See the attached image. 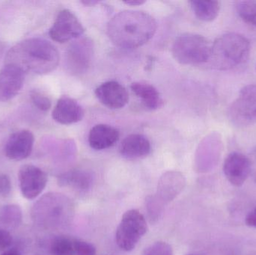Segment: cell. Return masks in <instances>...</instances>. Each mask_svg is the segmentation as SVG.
Instances as JSON below:
<instances>
[{
  "instance_id": "8d00e7d4",
  "label": "cell",
  "mask_w": 256,
  "mask_h": 255,
  "mask_svg": "<svg viewBox=\"0 0 256 255\" xmlns=\"http://www.w3.org/2000/svg\"></svg>"
},
{
  "instance_id": "d6986e66",
  "label": "cell",
  "mask_w": 256,
  "mask_h": 255,
  "mask_svg": "<svg viewBox=\"0 0 256 255\" xmlns=\"http://www.w3.org/2000/svg\"><path fill=\"white\" fill-rule=\"evenodd\" d=\"M92 174L85 169H74L63 174L58 178L62 187H72L80 192L90 190L93 183Z\"/></svg>"
},
{
  "instance_id": "e575fe53",
  "label": "cell",
  "mask_w": 256,
  "mask_h": 255,
  "mask_svg": "<svg viewBox=\"0 0 256 255\" xmlns=\"http://www.w3.org/2000/svg\"><path fill=\"white\" fill-rule=\"evenodd\" d=\"M254 182H255L256 184V172H255V173H254Z\"/></svg>"
},
{
  "instance_id": "7a4b0ae2",
  "label": "cell",
  "mask_w": 256,
  "mask_h": 255,
  "mask_svg": "<svg viewBox=\"0 0 256 255\" xmlns=\"http://www.w3.org/2000/svg\"><path fill=\"white\" fill-rule=\"evenodd\" d=\"M60 55L54 44L40 37L26 39L6 54L4 64L20 69L24 73L48 74L60 64Z\"/></svg>"
},
{
  "instance_id": "4316f807",
  "label": "cell",
  "mask_w": 256,
  "mask_h": 255,
  "mask_svg": "<svg viewBox=\"0 0 256 255\" xmlns=\"http://www.w3.org/2000/svg\"><path fill=\"white\" fill-rule=\"evenodd\" d=\"M75 255H96V248L90 243L74 239Z\"/></svg>"
},
{
  "instance_id": "7c38bea8",
  "label": "cell",
  "mask_w": 256,
  "mask_h": 255,
  "mask_svg": "<svg viewBox=\"0 0 256 255\" xmlns=\"http://www.w3.org/2000/svg\"><path fill=\"white\" fill-rule=\"evenodd\" d=\"M34 137L32 132L22 130L10 135L4 145V154L14 161L25 160L31 154Z\"/></svg>"
},
{
  "instance_id": "e0dca14e",
  "label": "cell",
  "mask_w": 256,
  "mask_h": 255,
  "mask_svg": "<svg viewBox=\"0 0 256 255\" xmlns=\"http://www.w3.org/2000/svg\"><path fill=\"white\" fill-rule=\"evenodd\" d=\"M150 143L146 136L130 134L124 138L120 147V152L129 160H140L147 157L150 152Z\"/></svg>"
},
{
  "instance_id": "3957f363",
  "label": "cell",
  "mask_w": 256,
  "mask_h": 255,
  "mask_svg": "<svg viewBox=\"0 0 256 255\" xmlns=\"http://www.w3.org/2000/svg\"><path fill=\"white\" fill-rule=\"evenodd\" d=\"M73 214V203L67 196L58 193H49L34 204L31 218L38 227L52 230L67 226Z\"/></svg>"
},
{
  "instance_id": "4fadbf2b",
  "label": "cell",
  "mask_w": 256,
  "mask_h": 255,
  "mask_svg": "<svg viewBox=\"0 0 256 255\" xmlns=\"http://www.w3.org/2000/svg\"><path fill=\"white\" fill-rule=\"evenodd\" d=\"M96 95L104 106L111 109H122L129 101L127 90L116 81H108L99 85L96 89Z\"/></svg>"
},
{
  "instance_id": "484cf974",
  "label": "cell",
  "mask_w": 256,
  "mask_h": 255,
  "mask_svg": "<svg viewBox=\"0 0 256 255\" xmlns=\"http://www.w3.org/2000/svg\"><path fill=\"white\" fill-rule=\"evenodd\" d=\"M30 97L32 101L34 103V106L40 109V111L46 112L51 108V100L48 95L38 91V90H33L30 93Z\"/></svg>"
},
{
  "instance_id": "30bf717a",
  "label": "cell",
  "mask_w": 256,
  "mask_h": 255,
  "mask_svg": "<svg viewBox=\"0 0 256 255\" xmlns=\"http://www.w3.org/2000/svg\"><path fill=\"white\" fill-rule=\"evenodd\" d=\"M20 190L22 196L28 200L38 197L48 184L46 172L34 165L22 166L18 172Z\"/></svg>"
},
{
  "instance_id": "ba28073f",
  "label": "cell",
  "mask_w": 256,
  "mask_h": 255,
  "mask_svg": "<svg viewBox=\"0 0 256 255\" xmlns=\"http://www.w3.org/2000/svg\"><path fill=\"white\" fill-rule=\"evenodd\" d=\"M94 55V43L90 37L74 41L68 47L64 57L66 67L73 75L85 73L91 66Z\"/></svg>"
},
{
  "instance_id": "5b68a950",
  "label": "cell",
  "mask_w": 256,
  "mask_h": 255,
  "mask_svg": "<svg viewBox=\"0 0 256 255\" xmlns=\"http://www.w3.org/2000/svg\"><path fill=\"white\" fill-rule=\"evenodd\" d=\"M212 44L200 34L188 33L179 36L172 47L174 59L184 65L204 64L210 60Z\"/></svg>"
},
{
  "instance_id": "8fae6325",
  "label": "cell",
  "mask_w": 256,
  "mask_h": 255,
  "mask_svg": "<svg viewBox=\"0 0 256 255\" xmlns=\"http://www.w3.org/2000/svg\"><path fill=\"white\" fill-rule=\"evenodd\" d=\"M252 169L249 157L242 153H231L224 161V172L226 178L234 187H240L244 184Z\"/></svg>"
},
{
  "instance_id": "4dcf8cb0",
  "label": "cell",
  "mask_w": 256,
  "mask_h": 255,
  "mask_svg": "<svg viewBox=\"0 0 256 255\" xmlns=\"http://www.w3.org/2000/svg\"><path fill=\"white\" fill-rule=\"evenodd\" d=\"M248 157H249L250 160L252 167H256V146L251 150Z\"/></svg>"
},
{
  "instance_id": "9c48e42d",
  "label": "cell",
  "mask_w": 256,
  "mask_h": 255,
  "mask_svg": "<svg viewBox=\"0 0 256 255\" xmlns=\"http://www.w3.org/2000/svg\"><path fill=\"white\" fill-rule=\"evenodd\" d=\"M85 31L78 16L68 9L62 10L50 28V37L54 41L62 43L76 38Z\"/></svg>"
},
{
  "instance_id": "f546056e",
  "label": "cell",
  "mask_w": 256,
  "mask_h": 255,
  "mask_svg": "<svg viewBox=\"0 0 256 255\" xmlns=\"http://www.w3.org/2000/svg\"><path fill=\"white\" fill-rule=\"evenodd\" d=\"M245 223L249 227L256 229V210L250 213L245 219Z\"/></svg>"
},
{
  "instance_id": "277c9868",
  "label": "cell",
  "mask_w": 256,
  "mask_h": 255,
  "mask_svg": "<svg viewBox=\"0 0 256 255\" xmlns=\"http://www.w3.org/2000/svg\"><path fill=\"white\" fill-rule=\"evenodd\" d=\"M250 43L245 36L228 32L218 37L212 44L210 60L215 68L228 70L248 61Z\"/></svg>"
},
{
  "instance_id": "6da1fadb",
  "label": "cell",
  "mask_w": 256,
  "mask_h": 255,
  "mask_svg": "<svg viewBox=\"0 0 256 255\" xmlns=\"http://www.w3.org/2000/svg\"><path fill=\"white\" fill-rule=\"evenodd\" d=\"M158 28L154 18L142 10H126L108 22V35L114 44L122 49H135L153 37Z\"/></svg>"
},
{
  "instance_id": "d4e9b609",
  "label": "cell",
  "mask_w": 256,
  "mask_h": 255,
  "mask_svg": "<svg viewBox=\"0 0 256 255\" xmlns=\"http://www.w3.org/2000/svg\"><path fill=\"white\" fill-rule=\"evenodd\" d=\"M142 255H173V250L170 244L158 241L144 249Z\"/></svg>"
},
{
  "instance_id": "5bb4252c",
  "label": "cell",
  "mask_w": 256,
  "mask_h": 255,
  "mask_svg": "<svg viewBox=\"0 0 256 255\" xmlns=\"http://www.w3.org/2000/svg\"><path fill=\"white\" fill-rule=\"evenodd\" d=\"M25 74L15 66L4 64L0 70V101H8L16 97L24 85Z\"/></svg>"
},
{
  "instance_id": "f1b7e54d",
  "label": "cell",
  "mask_w": 256,
  "mask_h": 255,
  "mask_svg": "<svg viewBox=\"0 0 256 255\" xmlns=\"http://www.w3.org/2000/svg\"><path fill=\"white\" fill-rule=\"evenodd\" d=\"M12 191V182L8 175L0 174V196L6 197Z\"/></svg>"
},
{
  "instance_id": "9a60e30c",
  "label": "cell",
  "mask_w": 256,
  "mask_h": 255,
  "mask_svg": "<svg viewBox=\"0 0 256 255\" xmlns=\"http://www.w3.org/2000/svg\"><path fill=\"white\" fill-rule=\"evenodd\" d=\"M84 108L76 100L68 96L60 97L52 112L54 121L64 125L79 122L84 118Z\"/></svg>"
},
{
  "instance_id": "83f0119b",
  "label": "cell",
  "mask_w": 256,
  "mask_h": 255,
  "mask_svg": "<svg viewBox=\"0 0 256 255\" xmlns=\"http://www.w3.org/2000/svg\"><path fill=\"white\" fill-rule=\"evenodd\" d=\"M13 244V238L8 231L0 228V253H4L10 249Z\"/></svg>"
},
{
  "instance_id": "52a82bcc",
  "label": "cell",
  "mask_w": 256,
  "mask_h": 255,
  "mask_svg": "<svg viewBox=\"0 0 256 255\" xmlns=\"http://www.w3.org/2000/svg\"><path fill=\"white\" fill-rule=\"evenodd\" d=\"M228 117L234 125L246 127L256 123V85L250 84L240 90L238 97L228 109Z\"/></svg>"
},
{
  "instance_id": "8992f818",
  "label": "cell",
  "mask_w": 256,
  "mask_h": 255,
  "mask_svg": "<svg viewBox=\"0 0 256 255\" xmlns=\"http://www.w3.org/2000/svg\"><path fill=\"white\" fill-rule=\"evenodd\" d=\"M147 231L144 216L138 210H130L122 217L116 233V242L123 251H132Z\"/></svg>"
},
{
  "instance_id": "7402d4cb",
  "label": "cell",
  "mask_w": 256,
  "mask_h": 255,
  "mask_svg": "<svg viewBox=\"0 0 256 255\" xmlns=\"http://www.w3.org/2000/svg\"><path fill=\"white\" fill-rule=\"evenodd\" d=\"M22 221V210L16 205H6L0 208V228L10 231L18 229Z\"/></svg>"
},
{
  "instance_id": "1f68e13d",
  "label": "cell",
  "mask_w": 256,
  "mask_h": 255,
  "mask_svg": "<svg viewBox=\"0 0 256 255\" xmlns=\"http://www.w3.org/2000/svg\"><path fill=\"white\" fill-rule=\"evenodd\" d=\"M144 2H146V1H144V0H127V1H124L126 4L132 6L141 5V4H144Z\"/></svg>"
},
{
  "instance_id": "d590c367",
  "label": "cell",
  "mask_w": 256,
  "mask_h": 255,
  "mask_svg": "<svg viewBox=\"0 0 256 255\" xmlns=\"http://www.w3.org/2000/svg\"></svg>"
},
{
  "instance_id": "603a6c76",
  "label": "cell",
  "mask_w": 256,
  "mask_h": 255,
  "mask_svg": "<svg viewBox=\"0 0 256 255\" xmlns=\"http://www.w3.org/2000/svg\"><path fill=\"white\" fill-rule=\"evenodd\" d=\"M51 255H75L74 239L66 236L56 238L51 243Z\"/></svg>"
},
{
  "instance_id": "836d02e7",
  "label": "cell",
  "mask_w": 256,
  "mask_h": 255,
  "mask_svg": "<svg viewBox=\"0 0 256 255\" xmlns=\"http://www.w3.org/2000/svg\"><path fill=\"white\" fill-rule=\"evenodd\" d=\"M81 3L84 5L90 7V6H94L96 4H98L99 1H96V0H82V1H81Z\"/></svg>"
},
{
  "instance_id": "cb8c5ba5",
  "label": "cell",
  "mask_w": 256,
  "mask_h": 255,
  "mask_svg": "<svg viewBox=\"0 0 256 255\" xmlns=\"http://www.w3.org/2000/svg\"><path fill=\"white\" fill-rule=\"evenodd\" d=\"M236 8L239 16L243 20L256 26V1H237Z\"/></svg>"
},
{
  "instance_id": "44dd1931",
  "label": "cell",
  "mask_w": 256,
  "mask_h": 255,
  "mask_svg": "<svg viewBox=\"0 0 256 255\" xmlns=\"http://www.w3.org/2000/svg\"><path fill=\"white\" fill-rule=\"evenodd\" d=\"M190 4L196 16L204 22L214 20L220 10L219 1L215 0H192Z\"/></svg>"
},
{
  "instance_id": "d6a6232c",
  "label": "cell",
  "mask_w": 256,
  "mask_h": 255,
  "mask_svg": "<svg viewBox=\"0 0 256 255\" xmlns=\"http://www.w3.org/2000/svg\"><path fill=\"white\" fill-rule=\"evenodd\" d=\"M1 255H22L20 252L18 251V250H14V249H9L7 251L4 252L2 253Z\"/></svg>"
},
{
  "instance_id": "2e32d148",
  "label": "cell",
  "mask_w": 256,
  "mask_h": 255,
  "mask_svg": "<svg viewBox=\"0 0 256 255\" xmlns=\"http://www.w3.org/2000/svg\"><path fill=\"white\" fill-rule=\"evenodd\" d=\"M186 184L184 176L180 172H167L160 178L158 185V199L164 203L172 202L184 190Z\"/></svg>"
},
{
  "instance_id": "ac0fdd59",
  "label": "cell",
  "mask_w": 256,
  "mask_h": 255,
  "mask_svg": "<svg viewBox=\"0 0 256 255\" xmlns=\"http://www.w3.org/2000/svg\"><path fill=\"white\" fill-rule=\"evenodd\" d=\"M120 131L108 124H98L91 129L88 135L90 147L97 151L114 146L120 139Z\"/></svg>"
},
{
  "instance_id": "ffe728a7",
  "label": "cell",
  "mask_w": 256,
  "mask_h": 255,
  "mask_svg": "<svg viewBox=\"0 0 256 255\" xmlns=\"http://www.w3.org/2000/svg\"><path fill=\"white\" fill-rule=\"evenodd\" d=\"M130 88L147 109L154 110L162 105V99L159 91L150 84L142 82H134L130 85Z\"/></svg>"
}]
</instances>
